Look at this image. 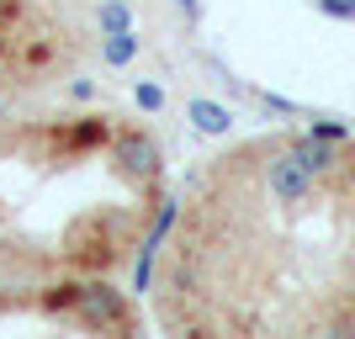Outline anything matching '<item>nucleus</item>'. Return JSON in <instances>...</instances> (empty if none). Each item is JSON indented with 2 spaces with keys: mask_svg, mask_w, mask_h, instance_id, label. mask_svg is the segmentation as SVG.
I'll use <instances>...</instances> for the list:
<instances>
[{
  "mask_svg": "<svg viewBox=\"0 0 355 339\" xmlns=\"http://www.w3.org/2000/svg\"><path fill=\"white\" fill-rule=\"evenodd\" d=\"M175 218H180V202H175V196H164L159 218H154V228H148V238H144V250H159L164 238H170V228H175Z\"/></svg>",
  "mask_w": 355,
  "mask_h": 339,
  "instance_id": "nucleus-6",
  "label": "nucleus"
},
{
  "mask_svg": "<svg viewBox=\"0 0 355 339\" xmlns=\"http://www.w3.org/2000/svg\"><path fill=\"white\" fill-rule=\"evenodd\" d=\"M313 138H329V144H345V138H350V128H345V122H313Z\"/></svg>",
  "mask_w": 355,
  "mask_h": 339,
  "instance_id": "nucleus-10",
  "label": "nucleus"
},
{
  "mask_svg": "<svg viewBox=\"0 0 355 339\" xmlns=\"http://www.w3.org/2000/svg\"><path fill=\"white\" fill-rule=\"evenodd\" d=\"M292 154L302 164H308L313 175H329L334 164H340V154H334V144L329 138H313V133H302V138H292Z\"/></svg>",
  "mask_w": 355,
  "mask_h": 339,
  "instance_id": "nucleus-5",
  "label": "nucleus"
},
{
  "mask_svg": "<svg viewBox=\"0 0 355 339\" xmlns=\"http://www.w3.org/2000/svg\"><path fill=\"white\" fill-rule=\"evenodd\" d=\"M313 180H318V175L297 159L292 148H286V154H276V159L266 164V186L276 191V202H308V196H313Z\"/></svg>",
  "mask_w": 355,
  "mask_h": 339,
  "instance_id": "nucleus-3",
  "label": "nucleus"
},
{
  "mask_svg": "<svg viewBox=\"0 0 355 339\" xmlns=\"http://www.w3.org/2000/svg\"><path fill=\"white\" fill-rule=\"evenodd\" d=\"M186 117H191L196 133H207V138H218V133H228V128H234V112H228V106H218V101H207V96H196V101L186 106Z\"/></svg>",
  "mask_w": 355,
  "mask_h": 339,
  "instance_id": "nucleus-4",
  "label": "nucleus"
},
{
  "mask_svg": "<svg viewBox=\"0 0 355 339\" xmlns=\"http://www.w3.org/2000/svg\"><path fill=\"white\" fill-rule=\"evenodd\" d=\"M318 11H324V16H340V21H350V16H355V0H318Z\"/></svg>",
  "mask_w": 355,
  "mask_h": 339,
  "instance_id": "nucleus-11",
  "label": "nucleus"
},
{
  "mask_svg": "<svg viewBox=\"0 0 355 339\" xmlns=\"http://www.w3.org/2000/svg\"><path fill=\"white\" fill-rule=\"evenodd\" d=\"M101 27H106V32H128V27H133L128 0H106V6H101Z\"/></svg>",
  "mask_w": 355,
  "mask_h": 339,
  "instance_id": "nucleus-8",
  "label": "nucleus"
},
{
  "mask_svg": "<svg viewBox=\"0 0 355 339\" xmlns=\"http://www.w3.org/2000/svg\"><path fill=\"white\" fill-rule=\"evenodd\" d=\"M112 170H117L128 186H154L159 170H164V154H159V144H154V133L122 128V133L112 138Z\"/></svg>",
  "mask_w": 355,
  "mask_h": 339,
  "instance_id": "nucleus-2",
  "label": "nucleus"
},
{
  "mask_svg": "<svg viewBox=\"0 0 355 339\" xmlns=\"http://www.w3.org/2000/svg\"><path fill=\"white\" fill-rule=\"evenodd\" d=\"M69 96H80V101H90V96H96V85H90V80H74V85H69Z\"/></svg>",
  "mask_w": 355,
  "mask_h": 339,
  "instance_id": "nucleus-12",
  "label": "nucleus"
},
{
  "mask_svg": "<svg viewBox=\"0 0 355 339\" xmlns=\"http://www.w3.org/2000/svg\"><path fill=\"white\" fill-rule=\"evenodd\" d=\"M133 53H138V37H133V27H128V32H106V64H112V69L133 64Z\"/></svg>",
  "mask_w": 355,
  "mask_h": 339,
  "instance_id": "nucleus-7",
  "label": "nucleus"
},
{
  "mask_svg": "<svg viewBox=\"0 0 355 339\" xmlns=\"http://www.w3.org/2000/svg\"><path fill=\"white\" fill-rule=\"evenodd\" d=\"M69 318H74V324H85V329H133L128 297H122L112 281H74Z\"/></svg>",
  "mask_w": 355,
  "mask_h": 339,
  "instance_id": "nucleus-1",
  "label": "nucleus"
},
{
  "mask_svg": "<svg viewBox=\"0 0 355 339\" xmlns=\"http://www.w3.org/2000/svg\"><path fill=\"white\" fill-rule=\"evenodd\" d=\"M175 6H180V11H186V16H196V0H175Z\"/></svg>",
  "mask_w": 355,
  "mask_h": 339,
  "instance_id": "nucleus-13",
  "label": "nucleus"
},
{
  "mask_svg": "<svg viewBox=\"0 0 355 339\" xmlns=\"http://www.w3.org/2000/svg\"><path fill=\"white\" fill-rule=\"evenodd\" d=\"M133 101L144 106V112H159V106H164V85H154V80H144V85L133 90Z\"/></svg>",
  "mask_w": 355,
  "mask_h": 339,
  "instance_id": "nucleus-9",
  "label": "nucleus"
}]
</instances>
